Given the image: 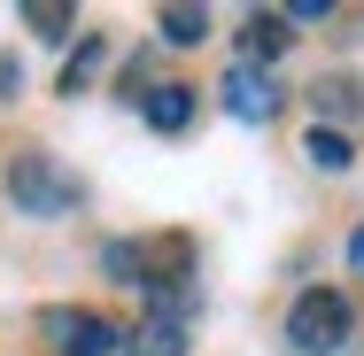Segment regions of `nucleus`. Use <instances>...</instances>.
Returning a JSON list of instances; mask_svg holds the SVG:
<instances>
[{"instance_id": "nucleus-4", "label": "nucleus", "mask_w": 364, "mask_h": 356, "mask_svg": "<svg viewBox=\"0 0 364 356\" xmlns=\"http://www.w3.org/2000/svg\"><path fill=\"white\" fill-rule=\"evenodd\" d=\"M218 93H225V109H232L240 124H272V117L287 109V85H279L272 70H248V63H232Z\"/></svg>"}, {"instance_id": "nucleus-14", "label": "nucleus", "mask_w": 364, "mask_h": 356, "mask_svg": "<svg viewBox=\"0 0 364 356\" xmlns=\"http://www.w3.org/2000/svg\"><path fill=\"white\" fill-rule=\"evenodd\" d=\"M279 16H287V23H326L333 0H294V8H279Z\"/></svg>"}, {"instance_id": "nucleus-7", "label": "nucleus", "mask_w": 364, "mask_h": 356, "mask_svg": "<svg viewBox=\"0 0 364 356\" xmlns=\"http://www.w3.org/2000/svg\"><path fill=\"white\" fill-rule=\"evenodd\" d=\"M310 109L326 117V132H341V124L364 117V85L357 77H318V85H310Z\"/></svg>"}, {"instance_id": "nucleus-12", "label": "nucleus", "mask_w": 364, "mask_h": 356, "mask_svg": "<svg viewBox=\"0 0 364 356\" xmlns=\"http://www.w3.org/2000/svg\"><path fill=\"white\" fill-rule=\"evenodd\" d=\"M302 155H310V163H318L326 178H341V171L357 163V147H349V132H326V124H318V132H302Z\"/></svg>"}, {"instance_id": "nucleus-9", "label": "nucleus", "mask_w": 364, "mask_h": 356, "mask_svg": "<svg viewBox=\"0 0 364 356\" xmlns=\"http://www.w3.org/2000/svg\"><path fill=\"white\" fill-rule=\"evenodd\" d=\"M101 63H109V39H101V31H77V47H70V63H63V77H55V93H85Z\"/></svg>"}, {"instance_id": "nucleus-2", "label": "nucleus", "mask_w": 364, "mask_h": 356, "mask_svg": "<svg viewBox=\"0 0 364 356\" xmlns=\"http://www.w3.org/2000/svg\"><path fill=\"white\" fill-rule=\"evenodd\" d=\"M8 202H16L23 217H70L77 210V186L55 171V155L23 147V155H8Z\"/></svg>"}, {"instance_id": "nucleus-16", "label": "nucleus", "mask_w": 364, "mask_h": 356, "mask_svg": "<svg viewBox=\"0 0 364 356\" xmlns=\"http://www.w3.org/2000/svg\"><path fill=\"white\" fill-rule=\"evenodd\" d=\"M349 271H357V279H364V225H357V232H349Z\"/></svg>"}, {"instance_id": "nucleus-8", "label": "nucleus", "mask_w": 364, "mask_h": 356, "mask_svg": "<svg viewBox=\"0 0 364 356\" xmlns=\"http://www.w3.org/2000/svg\"><path fill=\"white\" fill-rule=\"evenodd\" d=\"M117 356H186V318H147V325H132Z\"/></svg>"}, {"instance_id": "nucleus-5", "label": "nucleus", "mask_w": 364, "mask_h": 356, "mask_svg": "<svg viewBox=\"0 0 364 356\" xmlns=\"http://www.w3.org/2000/svg\"><path fill=\"white\" fill-rule=\"evenodd\" d=\"M287 39H294V23L279 16V8H248V16H240V55H232V63L264 70V63H279V55H287Z\"/></svg>"}, {"instance_id": "nucleus-3", "label": "nucleus", "mask_w": 364, "mask_h": 356, "mask_svg": "<svg viewBox=\"0 0 364 356\" xmlns=\"http://www.w3.org/2000/svg\"><path fill=\"white\" fill-rule=\"evenodd\" d=\"M39 333H47L63 356H117V349H124V333H117L101 310H85V302H55V310H39Z\"/></svg>"}, {"instance_id": "nucleus-6", "label": "nucleus", "mask_w": 364, "mask_h": 356, "mask_svg": "<svg viewBox=\"0 0 364 356\" xmlns=\"http://www.w3.org/2000/svg\"><path fill=\"white\" fill-rule=\"evenodd\" d=\"M140 117H147V132L178 140V132L194 124V85H147V93H140Z\"/></svg>"}, {"instance_id": "nucleus-15", "label": "nucleus", "mask_w": 364, "mask_h": 356, "mask_svg": "<svg viewBox=\"0 0 364 356\" xmlns=\"http://www.w3.org/2000/svg\"><path fill=\"white\" fill-rule=\"evenodd\" d=\"M16 85H23V63H16V55H0V101H16Z\"/></svg>"}, {"instance_id": "nucleus-11", "label": "nucleus", "mask_w": 364, "mask_h": 356, "mask_svg": "<svg viewBox=\"0 0 364 356\" xmlns=\"http://www.w3.org/2000/svg\"><path fill=\"white\" fill-rule=\"evenodd\" d=\"M155 39L163 47H202L210 39V8H163L155 16Z\"/></svg>"}, {"instance_id": "nucleus-13", "label": "nucleus", "mask_w": 364, "mask_h": 356, "mask_svg": "<svg viewBox=\"0 0 364 356\" xmlns=\"http://www.w3.org/2000/svg\"><path fill=\"white\" fill-rule=\"evenodd\" d=\"M101 271L124 279V286H147V248L140 240H109V248H101Z\"/></svg>"}, {"instance_id": "nucleus-10", "label": "nucleus", "mask_w": 364, "mask_h": 356, "mask_svg": "<svg viewBox=\"0 0 364 356\" xmlns=\"http://www.w3.org/2000/svg\"><path fill=\"white\" fill-rule=\"evenodd\" d=\"M23 23L47 39V47H63V39H77V8L70 0H23Z\"/></svg>"}, {"instance_id": "nucleus-1", "label": "nucleus", "mask_w": 364, "mask_h": 356, "mask_svg": "<svg viewBox=\"0 0 364 356\" xmlns=\"http://www.w3.org/2000/svg\"><path fill=\"white\" fill-rule=\"evenodd\" d=\"M357 341V310L341 286H302L287 302V349L294 356H341Z\"/></svg>"}]
</instances>
